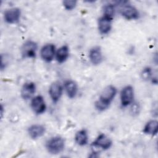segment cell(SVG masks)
<instances>
[{
    "label": "cell",
    "mask_w": 158,
    "mask_h": 158,
    "mask_svg": "<svg viewBox=\"0 0 158 158\" xmlns=\"http://www.w3.org/2000/svg\"><path fill=\"white\" fill-rule=\"evenodd\" d=\"M64 89L67 95L70 98H75L78 92L77 84L74 81L71 80H69L65 81Z\"/></svg>",
    "instance_id": "cell-15"
},
{
    "label": "cell",
    "mask_w": 158,
    "mask_h": 158,
    "mask_svg": "<svg viewBox=\"0 0 158 158\" xmlns=\"http://www.w3.org/2000/svg\"><path fill=\"white\" fill-rule=\"evenodd\" d=\"M120 13L127 20H135L139 16L138 9L130 4L122 6L120 9Z\"/></svg>",
    "instance_id": "cell-5"
},
{
    "label": "cell",
    "mask_w": 158,
    "mask_h": 158,
    "mask_svg": "<svg viewBox=\"0 0 158 158\" xmlns=\"http://www.w3.org/2000/svg\"><path fill=\"white\" fill-rule=\"evenodd\" d=\"M45 127L40 124H35L31 125L28 128V133L30 137L33 139H38L41 137L45 133Z\"/></svg>",
    "instance_id": "cell-13"
},
{
    "label": "cell",
    "mask_w": 158,
    "mask_h": 158,
    "mask_svg": "<svg viewBox=\"0 0 158 158\" xmlns=\"http://www.w3.org/2000/svg\"><path fill=\"white\" fill-rule=\"evenodd\" d=\"M65 147V140L59 136L50 138L46 143V148L48 152L52 154H57L61 152Z\"/></svg>",
    "instance_id": "cell-2"
},
{
    "label": "cell",
    "mask_w": 158,
    "mask_h": 158,
    "mask_svg": "<svg viewBox=\"0 0 158 158\" xmlns=\"http://www.w3.org/2000/svg\"><path fill=\"white\" fill-rule=\"evenodd\" d=\"M132 106L131 107L130 109V111H131V114L133 115H136L139 113V106L138 104V103L136 102H132Z\"/></svg>",
    "instance_id": "cell-22"
},
{
    "label": "cell",
    "mask_w": 158,
    "mask_h": 158,
    "mask_svg": "<svg viewBox=\"0 0 158 158\" xmlns=\"http://www.w3.org/2000/svg\"><path fill=\"white\" fill-rule=\"evenodd\" d=\"M112 144V140L105 134L101 133L97 136L95 140L92 143L91 146L106 150L111 147Z\"/></svg>",
    "instance_id": "cell-9"
},
{
    "label": "cell",
    "mask_w": 158,
    "mask_h": 158,
    "mask_svg": "<svg viewBox=\"0 0 158 158\" xmlns=\"http://www.w3.org/2000/svg\"><path fill=\"white\" fill-rule=\"evenodd\" d=\"M38 49L37 44L31 40L27 41L21 48V54L23 58H35Z\"/></svg>",
    "instance_id": "cell-3"
},
{
    "label": "cell",
    "mask_w": 158,
    "mask_h": 158,
    "mask_svg": "<svg viewBox=\"0 0 158 158\" xmlns=\"http://www.w3.org/2000/svg\"><path fill=\"white\" fill-rule=\"evenodd\" d=\"M134 89L133 88L128 85L125 86L120 92V102L123 107H127L133 101Z\"/></svg>",
    "instance_id": "cell-4"
},
{
    "label": "cell",
    "mask_w": 158,
    "mask_h": 158,
    "mask_svg": "<svg viewBox=\"0 0 158 158\" xmlns=\"http://www.w3.org/2000/svg\"><path fill=\"white\" fill-rule=\"evenodd\" d=\"M75 142L79 146H85L88 143V133L85 130H80L78 131L75 136Z\"/></svg>",
    "instance_id": "cell-18"
},
{
    "label": "cell",
    "mask_w": 158,
    "mask_h": 158,
    "mask_svg": "<svg viewBox=\"0 0 158 158\" xmlns=\"http://www.w3.org/2000/svg\"><path fill=\"white\" fill-rule=\"evenodd\" d=\"M40 55L43 60L49 62L52 60L56 56V47L53 44H46L42 47Z\"/></svg>",
    "instance_id": "cell-7"
},
{
    "label": "cell",
    "mask_w": 158,
    "mask_h": 158,
    "mask_svg": "<svg viewBox=\"0 0 158 158\" xmlns=\"http://www.w3.org/2000/svg\"><path fill=\"white\" fill-rule=\"evenodd\" d=\"M56 59L60 63H64L66 61L69 56V49L66 45H64L59 48L56 52Z\"/></svg>",
    "instance_id": "cell-16"
},
{
    "label": "cell",
    "mask_w": 158,
    "mask_h": 158,
    "mask_svg": "<svg viewBox=\"0 0 158 158\" xmlns=\"http://www.w3.org/2000/svg\"><path fill=\"white\" fill-rule=\"evenodd\" d=\"M157 126L158 123L157 120H152L149 121L145 125L143 128V132L145 134L149 135H156L157 133Z\"/></svg>",
    "instance_id": "cell-17"
},
{
    "label": "cell",
    "mask_w": 158,
    "mask_h": 158,
    "mask_svg": "<svg viewBox=\"0 0 158 158\" xmlns=\"http://www.w3.org/2000/svg\"><path fill=\"white\" fill-rule=\"evenodd\" d=\"M112 19L102 16L98 20V30L101 34H107L112 28Z\"/></svg>",
    "instance_id": "cell-14"
},
{
    "label": "cell",
    "mask_w": 158,
    "mask_h": 158,
    "mask_svg": "<svg viewBox=\"0 0 158 158\" xmlns=\"http://www.w3.org/2000/svg\"><path fill=\"white\" fill-rule=\"evenodd\" d=\"M116 94L117 89L115 86L112 85L106 86L101 92L99 99L94 103L96 109L101 112L108 109Z\"/></svg>",
    "instance_id": "cell-1"
},
{
    "label": "cell",
    "mask_w": 158,
    "mask_h": 158,
    "mask_svg": "<svg viewBox=\"0 0 158 158\" xmlns=\"http://www.w3.org/2000/svg\"><path fill=\"white\" fill-rule=\"evenodd\" d=\"M31 107L36 114H41L45 112L46 105L44 98L40 95L33 98L31 101Z\"/></svg>",
    "instance_id": "cell-8"
},
{
    "label": "cell",
    "mask_w": 158,
    "mask_h": 158,
    "mask_svg": "<svg viewBox=\"0 0 158 158\" xmlns=\"http://www.w3.org/2000/svg\"><path fill=\"white\" fill-rule=\"evenodd\" d=\"M151 74H152L151 69L149 67H146L142 71V73H141L142 78L145 80H149L151 76Z\"/></svg>",
    "instance_id": "cell-21"
},
{
    "label": "cell",
    "mask_w": 158,
    "mask_h": 158,
    "mask_svg": "<svg viewBox=\"0 0 158 158\" xmlns=\"http://www.w3.org/2000/svg\"><path fill=\"white\" fill-rule=\"evenodd\" d=\"M36 92V85L33 82H27L23 84L21 88L20 94L22 98L28 100L32 98Z\"/></svg>",
    "instance_id": "cell-11"
},
{
    "label": "cell",
    "mask_w": 158,
    "mask_h": 158,
    "mask_svg": "<svg viewBox=\"0 0 158 158\" xmlns=\"http://www.w3.org/2000/svg\"><path fill=\"white\" fill-rule=\"evenodd\" d=\"M77 3V2L74 0H65L62 2V4L64 8L68 10L73 9L76 7Z\"/></svg>",
    "instance_id": "cell-20"
},
{
    "label": "cell",
    "mask_w": 158,
    "mask_h": 158,
    "mask_svg": "<svg viewBox=\"0 0 158 158\" xmlns=\"http://www.w3.org/2000/svg\"><path fill=\"white\" fill-rule=\"evenodd\" d=\"M115 14V7L112 4H109L104 6L103 8V16L113 20Z\"/></svg>",
    "instance_id": "cell-19"
},
{
    "label": "cell",
    "mask_w": 158,
    "mask_h": 158,
    "mask_svg": "<svg viewBox=\"0 0 158 158\" xmlns=\"http://www.w3.org/2000/svg\"><path fill=\"white\" fill-rule=\"evenodd\" d=\"M1 117H2V114H3V107H2V106H1Z\"/></svg>",
    "instance_id": "cell-23"
},
{
    "label": "cell",
    "mask_w": 158,
    "mask_h": 158,
    "mask_svg": "<svg viewBox=\"0 0 158 158\" xmlns=\"http://www.w3.org/2000/svg\"><path fill=\"white\" fill-rule=\"evenodd\" d=\"M21 15L20 9L17 7H13L6 10L4 14V20L10 24L19 22Z\"/></svg>",
    "instance_id": "cell-6"
},
{
    "label": "cell",
    "mask_w": 158,
    "mask_h": 158,
    "mask_svg": "<svg viewBox=\"0 0 158 158\" xmlns=\"http://www.w3.org/2000/svg\"><path fill=\"white\" fill-rule=\"evenodd\" d=\"M89 58L90 62L93 65H99L102 61V54L99 46L93 47L89 52Z\"/></svg>",
    "instance_id": "cell-12"
},
{
    "label": "cell",
    "mask_w": 158,
    "mask_h": 158,
    "mask_svg": "<svg viewBox=\"0 0 158 158\" xmlns=\"http://www.w3.org/2000/svg\"><path fill=\"white\" fill-rule=\"evenodd\" d=\"M63 91V87L59 82L52 83L49 88V94L54 102H57L60 98Z\"/></svg>",
    "instance_id": "cell-10"
}]
</instances>
